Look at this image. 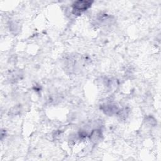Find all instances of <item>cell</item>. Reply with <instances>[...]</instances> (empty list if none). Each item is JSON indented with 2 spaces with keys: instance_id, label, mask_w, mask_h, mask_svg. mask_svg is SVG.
Returning a JSON list of instances; mask_svg holds the SVG:
<instances>
[{
  "instance_id": "cell-1",
  "label": "cell",
  "mask_w": 161,
  "mask_h": 161,
  "mask_svg": "<svg viewBox=\"0 0 161 161\" xmlns=\"http://www.w3.org/2000/svg\"><path fill=\"white\" fill-rule=\"evenodd\" d=\"M92 2L88 1H78L73 4V11L75 14H78L88 9L91 6Z\"/></svg>"
}]
</instances>
